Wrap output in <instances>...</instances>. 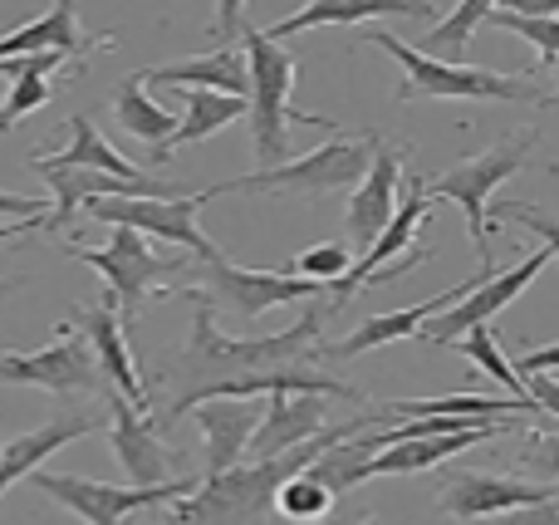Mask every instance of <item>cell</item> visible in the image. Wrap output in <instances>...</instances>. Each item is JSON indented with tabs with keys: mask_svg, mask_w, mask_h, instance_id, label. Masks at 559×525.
Wrapping results in <instances>:
<instances>
[{
	"mask_svg": "<svg viewBox=\"0 0 559 525\" xmlns=\"http://www.w3.org/2000/svg\"><path fill=\"white\" fill-rule=\"evenodd\" d=\"M521 383H525V398H531L535 408L559 418V379L555 373H531V379H521Z\"/></svg>",
	"mask_w": 559,
	"mask_h": 525,
	"instance_id": "40",
	"label": "cell"
},
{
	"mask_svg": "<svg viewBox=\"0 0 559 525\" xmlns=\"http://www.w3.org/2000/svg\"><path fill=\"white\" fill-rule=\"evenodd\" d=\"M0 295H10V285H0Z\"/></svg>",
	"mask_w": 559,
	"mask_h": 525,
	"instance_id": "46",
	"label": "cell"
},
{
	"mask_svg": "<svg viewBox=\"0 0 559 525\" xmlns=\"http://www.w3.org/2000/svg\"><path fill=\"white\" fill-rule=\"evenodd\" d=\"M108 442H114L118 467L133 477V487H167V481L182 477V452H173L163 438H157V422L147 418L143 408L123 403L118 393H108Z\"/></svg>",
	"mask_w": 559,
	"mask_h": 525,
	"instance_id": "14",
	"label": "cell"
},
{
	"mask_svg": "<svg viewBox=\"0 0 559 525\" xmlns=\"http://www.w3.org/2000/svg\"><path fill=\"white\" fill-rule=\"evenodd\" d=\"M525 428L521 418H491V422H472L466 432H442V438H407L397 442V448H383L373 452V477H417V472H432L442 467L447 457H456V452L476 448V442H491L501 438V432H515Z\"/></svg>",
	"mask_w": 559,
	"mask_h": 525,
	"instance_id": "20",
	"label": "cell"
},
{
	"mask_svg": "<svg viewBox=\"0 0 559 525\" xmlns=\"http://www.w3.org/2000/svg\"><path fill=\"white\" fill-rule=\"evenodd\" d=\"M45 49H59V55H69L74 64H84V55L94 49V35L79 29V10L69 5V0L55 10H45V15L29 20V25L0 35V64H5V59H20V55H45Z\"/></svg>",
	"mask_w": 559,
	"mask_h": 525,
	"instance_id": "27",
	"label": "cell"
},
{
	"mask_svg": "<svg viewBox=\"0 0 559 525\" xmlns=\"http://www.w3.org/2000/svg\"><path fill=\"white\" fill-rule=\"evenodd\" d=\"M373 147L378 138H344L334 133L329 143H319L314 153L295 157V163H280V167H255L246 177H231V182H216L206 187V202L226 192H275V196H305V202H324L334 192H354L358 177L368 172L373 163Z\"/></svg>",
	"mask_w": 559,
	"mask_h": 525,
	"instance_id": "4",
	"label": "cell"
},
{
	"mask_svg": "<svg viewBox=\"0 0 559 525\" xmlns=\"http://www.w3.org/2000/svg\"><path fill=\"white\" fill-rule=\"evenodd\" d=\"M348 265H354V255H348V246L338 241H324V246H309V251H299L295 261L285 265V275H299V281H314V285H338L348 275Z\"/></svg>",
	"mask_w": 559,
	"mask_h": 525,
	"instance_id": "34",
	"label": "cell"
},
{
	"mask_svg": "<svg viewBox=\"0 0 559 525\" xmlns=\"http://www.w3.org/2000/svg\"><path fill=\"white\" fill-rule=\"evenodd\" d=\"M486 275H496V271H476L472 281L452 285V290L432 295V300L413 305V310L368 314V320L358 324L354 334H344V339L324 344V363H344V359H358V354H378V349H388V344H403V339H413V334H423V330H427V320H437V314H442V310H452L456 300H466V295H472L476 285L486 281Z\"/></svg>",
	"mask_w": 559,
	"mask_h": 525,
	"instance_id": "17",
	"label": "cell"
},
{
	"mask_svg": "<svg viewBox=\"0 0 559 525\" xmlns=\"http://www.w3.org/2000/svg\"><path fill=\"white\" fill-rule=\"evenodd\" d=\"M432 216V196H427V187L413 177V187L403 192V202H397L393 222L383 226V236H378L373 246H368L364 255H358L354 265H348V275L338 285H329V300H334V310H344L348 300H354L358 290H373V285H388L397 281L403 271H417V265L432 261V251H407L413 246V236L423 231V222Z\"/></svg>",
	"mask_w": 559,
	"mask_h": 525,
	"instance_id": "8",
	"label": "cell"
},
{
	"mask_svg": "<svg viewBox=\"0 0 559 525\" xmlns=\"http://www.w3.org/2000/svg\"><path fill=\"white\" fill-rule=\"evenodd\" d=\"M324 422H329V398H319V393H265V413L255 422L246 452L255 462L285 457V452H295L314 432H324Z\"/></svg>",
	"mask_w": 559,
	"mask_h": 525,
	"instance_id": "19",
	"label": "cell"
},
{
	"mask_svg": "<svg viewBox=\"0 0 559 525\" xmlns=\"http://www.w3.org/2000/svg\"><path fill=\"white\" fill-rule=\"evenodd\" d=\"M271 506H275V516H285V521H314V516H324V511L334 506V497H329L314 477L299 472V477H289L285 487L275 491Z\"/></svg>",
	"mask_w": 559,
	"mask_h": 525,
	"instance_id": "35",
	"label": "cell"
},
{
	"mask_svg": "<svg viewBox=\"0 0 559 525\" xmlns=\"http://www.w3.org/2000/svg\"><path fill=\"white\" fill-rule=\"evenodd\" d=\"M417 20V15H432V5L427 0H358V5H334V0H319V5H305L295 10V15L275 20L271 29H265V39H285V35H305V29L314 25H378V20Z\"/></svg>",
	"mask_w": 559,
	"mask_h": 525,
	"instance_id": "26",
	"label": "cell"
},
{
	"mask_svg": "<svg viewBox=\"0 0 559 525\" xmlns=\"http://www.w3.org/2000/svg\"><path fill=\"white\" fill-rule=\"evenodd\" d=\"M555 104H559V88H550V94L535 98V108H555Z\"/></svg>",
	"mask_w": 559,
	"mask_h": 525,
	"instance_id": "45",
	"label": "cell"
},
{
	"mask_svg": "<svg viewBox=\"0 0 559 525\" xmlns=\"http://www.w3.org/2000/svg\"><path fill=\"white\" fill-rule=\"evenodd\" d=\"M143 84H167V88H206V94H226V98H246V59L236 49V39H222L206 55L177 59V64H157L147 74H138Z\"/></svg>",
	"mask_w": 559,
	"mask_h": 525,
	"instance_id": "23",
	"label": "cell"
},
{
	"mask_svg": "<svg viewBox=\"0 0 559 525\" xmlns=\"http://www.w3.org/2000/svg\"><path fill=\"white\" fill-rule=\"evenodd\" d=\"M373 418H378V408L368 413V418L334 422V428L314 432V438L299 442V448L285 452V457L251 462V467H231V472H222V477H197V487L187 491L182 501L167 506V521L173 525H246V521H255V511L271 506V497L285 487L289 477L309 472V462H314L319 452H329L334 442L364 432V422H373Z\"/></svg>",
	"mask_w": 559,
	"mask_h": 525,
	"instance_id": "3",
	"label": "cell"
},
{
	"mask_svg": "<svg viewBox=\"0 0 559 525\" xmlns=\"http://www.w3.org/2000/svg\"><path fill=\"white\" fill-rule=\"evenodd\" d=\"M368 39L403 64L397 104H413V98H501V104H535V98H540L535 74H496V69L442 64V59H427L423 49H413L403 35L378 29V25Z\"/></svg>",
	"mask_w": 559,
	"mask_h": 525,
	"instance_id": "6",
	"label": "cell"
},
{
	"mask_svg": "<svg viewBox=\"0 0 559 525\" xmlns=\"http://www.w3.org/2000/svg\"><path fill=\"white\" fill-rule=\"evenodd\" d=\"M187 418H197L206 438V472L202 477H222L251 448V432L261 422V398H212L202 408H192Z\"/></svg>",
	"mask_w": 559,
	"mask_h": 525,
	"instance_id": "21",
	"label": "cell"
},
{
	"mask_svg": "<svg viewBox=\"0 0 559 525\" xmlns=\"http://www.w3.org/2000/svg\"><path fill=\"white\" fill-rule=\"evenodd\" d=\"M550 265V251H531L521 265H511V271H496V275H486L481 285H476L466 300H456L452 305V314H437V320H427V330H423V339L427 344H456L462 334H472V330H481V324H491V314H501L506 305L515 300L521 290H531V281Z\"/></svg>",
	"mask_w": 559,
	"mask_h": 525,
	"instance_id": "16",
	"label": "cell"
},
{
	"mask_svg": "<svg viewBox=\"0 0 559 525\" xmlns=\"http://www.w3.org/2000/svg\"><path fill=\"white\" fill-rule=\"evenodd\" d=\"M521 462H525V472H535V481H545V487H559V428L535 432V438L525 442Z\"/></svg>",
	"mask_w": 559,
	"mask_h": 525,
	"instance_id": "38",
	"label": "cell"
},
{
	"mask_svg": "<svg viewBox=\"0 0 559 525\" xmlns=\"http://www.w3.org/2000/svg\"><path fill=\"white\" fill-rule=\"evenodd\" d=\"M45 226V216H25V222H0V241H15V236H29Z\"/></svg>",
	"mask_w": 559,
	"mask_h": 525,
	"instance_id": "43",
	"label": "cell"
},
{
	"mask_svg": "<svg viewBox=\"0 0 559 525\" xmlns=\"http://www.w3.org/2000/svg\"><path fill=\"white\" fill-rule=\"evenodd\" d=\"M182 300L197 305L192 314V339L182 349V379L187 393L173 398L167 408V422L187 418L192 408L212 398H265V393H319V398H348L358 403L364 393L344 379H329L319 373L324 363V344H319V314L324 310H305L299 324L280 334H265V339H231L212 324V305L192 290V285H173Z\"/></svg>",
	"mask_w": 559,
	"mask_h": 525,
	"instance_id": "1",
	"label": "cell"
},
{
	"mask_svg": "<svg viewBox=\"0 0 559 525\" xmlns=\"http://www.w3.org/2000/svg\"><path fill=\"white\" fill-rule=\"evenodd\" d=\"M216 39H236L246 59V114H251V147L261 157V167H280L289 157V123H314L338 133L334 118H319V114H295L289 108V88L299 79V59L289 55L285 45L265 39V29H255L246 20L241 5L226 0L216 10Z\"/></svg>",
	"mask_w": 559,
	"mask_h": 525,
	"instance_id": "2",
	"label": "cell"
},
{
	"mask_svg": "<svg viewBox=\"0 0 559 525\" xmlns=\"http://www.w3.org/2000/svg\"><path fill=\"white\" fill-rule=\"evenodd\" d=\"M202 206H206V196L197 192V196H108V202H88L84 212L104 226L138 231L143 241L157 236V241L182 246V251L202 265V261H216V255H222L212 246V236H202V226H197V212H202Z\"/></svg>",
	"mask_w": 559,
	"mask_h": 525,
	"instance_id": "10",
	"label": "cell"
},
{
	"mask_svg": "<svg viewBox=\"0 0 559 525\" xmlns=\"http://www.w3.org/2000/svg\"><path fill=\"white\" fill-rule=\"evenodd\" d=\"M0 216H15V222H25V216H49V206H45V196L0 192Z\"/></svg>",
	"mask_w": 559,
	"mask_h": 525,
	"instance_id": "42",
	"label": "cell"
},
{
	"mask_svg": "<svg viewBox=\"0 0 559 525\" xmlns=\"http://www.w3.org/2000/svg\"><path fill=\"white\" fill-rule=\"evenodd\" d=\"M397 202H403V153L378 143L373 163H368V172L358 177L354 196H348V212H344V236L358 255L383 236V226L393 222Z\"/></svg>",
	"mask_w": 559,
	"mask_h": 525,
	"instance_id": "18",
	"label": "cell"
},
{
	"mask_svg": "<svg viewBox=\"0 0 559 525\" xmlns=\"http://www.w3.org/2000/svg\"><path fill=\"white\" fill-rule=\"evenodd\" d=\"M182 104L187 114L177 118V133L167 143L163 157H173V147H192L216 138L222 128H231L236 118H246V98H226V94H206V88H182Z\"/></svg>",
	"mask_w": 559,
	"mask_h": 525,
	"instance_id": "29",
	"label": "cell"
},
{
	"mask_svg": "<svg viewBox=\"0 0 559 525\" xmlns=\"http://www.w3.org/2000/svg\"><path fill=\"white\" fill-rule=\"evenodd\" d=\"M486 15H491V5H481V0H462V5H452L423 35V55L442 59V64H466V39H472L476 25H486Z\"/></svg>",
	"mask_w": 559,
	"mask_h": 525,
	"instance_id": "31",
	"label": "cell"
},
{
	"mask_svg": "<svg viewBox=\"0 0 559 525\" xmlns=\"http://www.w3.org/2000/svg\"><path fill=\"white\" fill-rule=\"evenodd\" d=\"M378 418H540L531 398H506V393H442V398H393L378 408Z\"/></svg>",
	"mask_w": 559,
	"mask_h": 525,
	"instance_id": "25",
	"label": "cell"
},
{
	"mask_svg": "<svg viewBox=\"0 0 559 525\" xmlns=\"http://www.w3.org/2000/svg\"><path fill=\"white\" fill-rule=\"evenodd\" d=\"M491 216L496 222H521V226H531L535 236H545V251L559 261V222L550 212H540V206H525V202H501V206H491Z\"/></svg>",
	"mask_w": 559,
	"mask_h": 525,
	"instance_id": "37",
	"label": "cell"
},
{
	"mask_svg": "<svg viewBox=\"0 0 559 525\" xmlns=\"http://www.w3.org/2000/svg\"><path fill=\"white\" fill-rule=\"evenodd\" d=\"M29 487L55 497L64 511H74L84 525H118L133 511H153V506H173L187 491L197 487V477H177L167 487H108V481H88V477H64V472H29Z\"/></svg>",
	"mask_w": 559,
	"mask_h": 525,
	"instance_id": "11",
	"label": "cell"
},
{
	"mask_svg": "<svg viewBox=\"0 0 559 525\" xmlns=\"http://www.w3.org/2000/svg\"><path fill=\"white\" fill-rule=\"evenodd\" d=\"M114 118L118 128H123L128 138H138V143H147V163H167V143H173L177 133V114L173 108H163L153 94H147L143 79H123L114 94Z\"/></svg>",
	"mask_w": 559,
	"mask_h": 525,
	"instance_id": "28",
	"label": "cell"
},
{
	"mask_svg": "<svg viewBox=\"0 0 559 525\" xmlns=\"http://www.w3.org/2000/svg\"><path fill=\"white\" fill-rule=\"evenodd\" d=\"M491 525H559V491L545 506H531V511H511V516H496Z\"/></svg>",
	"mask_w": 559,
	"mask_h": 525,
	"instance_id": "41",
	"label": "cell"
},
{
	"mask_svg": "<svg viewBox=\"0 0 559 525\" xmlns=\"http://www.w3.org/2000/svg\"><path fill=\"white\" fill-rule=\"evenodd\" d=\"M511 369H515V379H531V373H555L559 369V344H540V349L511 354Z\"/></svg>",
	"mask_w": 559,
	"mask_h": 525,
	"instance_id": "39",
	"label": "cell"
},
{
	"mask_svg": "<svg viewBox=\"0 0 559 525\" xmlns=\"http://www.w3.org/2000/svg\"><path fill=\"white\" fill-rule=\"evenodd\" d=\"M452 349H462L466 359H472L476 369H481L486 379L496 383V389H506V398H525V383L515 379V369H511V354H501V339H496V330H491V324H481V330L462 334V339H456Z\"/></svg>",
	"mask_w": 559,
	"mask_h": 525,
	"instance_id": "32",
	"label": "cell"
},
{
	"mask_svg": "<svg viewBox=\"0 0 559 525\" xmlns=\"http://www.w3.org/2000/svg\"><path fill=\"white\" fill-rule=\"evenodd\" d=\"M535 143H540V128H515L511 138H501L496 147H486V153H476L472 163L462 167H447L437 182H423L427 196H442V202H456L466 212V236H472V251L481 255V271H491V196L496 187L506 182V177H515L521 167H531V153Z\"/></svg>",
	"mask_w": 559,
	"mask_h": 525,
	"instance_id": "5",
	"label": "cell"
},
{
	"mask_svg": "<svg viewBox=\"0 0 559 525\" xmlns=\"http://www.w3.org/2000/svg\"><path fill=\"white\" fill-rule=\"evenodd\" d=\"M187 275H197L192 290L202 295L206 305L236 314V320H261V314L280 310V305L329 295L324 285H314V281H299V275H285V271H246V265H231L226 255L187 265Z\"/></svg>",
	"mask_w": 559,
	"mask_h": 525,
	"instance_id": "9",
	"label": "cell"
},
{
	"mask_svg": "<svg viewBox=\"0 0 559 525\" xmlns=\"http://www.w3.org/2000/svg\"><path fill=\"white\" fill-rule=\"evenodd\" d=\"M305 477H314L319 487L329 491V497H348L354 487H364V481H373V448H368L364 432H354V438L334 442L329 452H319L314 462H309Z\"/></svg>",
	"mask_w": 559,
	"mask_h": 525,
	"instance_id": "30",
	"label": "cell"
},
{
	"mask_svg": "<svg viewBox=\"0 0 559 525\" xmlns=\"http://www.w3.org/2000/svg\"><path fill=\"white\" fill-rule=\"evenodd\" d=\"M486 25H501V29H511V35H521L525 45H535L540 69L559 64V15H515V10H506V5H491Z\"/></svg>",
	"mask_w": 559,
	"mask_h": 525,
	"instance_id": "33",
	"label": "cell"
},
{
	"mask_svg": "<svg viewBox=\"0 0 559 525\" xmlns=\"http://www.w3.org/2000/svg\"><path fill=\"white\" fill-rule=\"evenodd\" d=\"M45 157H49V163L88 167V172H104V177H118V182L147 187V192H157V196H187V192H177V187H167V182H157V177H147L138 163H128V157L118 153V147L108 143L104 133H98L88 114H74V118H69V147H64V153H45Z\"/></svg>",
	"mask_w": 559,
	"mask_h": 525,
	"instance_id": "24",
	"label": "cell"
},
{
	"mask_svg": "<svg viewBox=\"0 0 559 525\" xmlns=\"http://www.w3.org/2000/svg\"><path fill=\"white\" fill-rule=\"evenodd\" d=\"M559 487H545V481L531 477H496V472H456L442 487L437 506L456 521H496L511 516V511H531L545 506Z\"/></svg>",
	"mask_w": 559,
	"mask_h": 525,
	"instance_id": "15",
	"label": "cell"
},
{
	"mask_svg": "<svg viewBox=\"0 0 559 525\" xmlns=\"http://www.w3.org/2000/svg\"><path fill=\"white\" fill-rule=\"evenodd\" d=\"M49 79H39V74H20V79H10V94H5V104H0V133H10V128L20 123L25 114H35V108H45L49 104Z\"/></svg>",
	"mask_w": 559,
	"mask_h": 525,
	"instance_id": "36",
	"label": "cell"
},
{
	"mask_svg": "<svg viewBox=\"0 0 559 525\" xmlns=\"http://www.w3.org/2000/svg\"><path fill=\"white\" fill-rule=\"evenodd\" d=\"M69 324L84 334L88 354H94V363H98L104 389L147 413V383H143V373H138L133 344H128V324L118 320V305L108 300V295L98 305H74V320H69Z\"/></svg>",
	"mask_w": 559,
	"mask_h": 525,
	"instance_id": "13",
	"label": "cell"
},
{
	"mask_svg": "<svg viewBox=\"0 0 559 525\" xmlns=\"http://www.w3.org/2000/svg\"><path fill=\"white\" fill-rule=\"evenodd\" d=\"M0 383H29V389L59 393V398L104 393L98 363L74 324H59L55 344H45V349H5L0 354Z\"/></svg>",
	"mask_w": 559,
	"mask_h": 525,
	"instance_id": "12",
	"label": "cell"
},
{
	"mask_svg": "<svg viewBox=\"0 0 559 525\" xmlns=\"http://www.w3.org/2000/svg\"><path fill=\"white\" fill-rule=\"evenodd\" d=\"M104 413H64V418L45 422V428L35 432H20V438H10L5 448H0V497H5L15 481H29V472H39L49 457H55L59 448H69V442L88 438V432L104 428Z\"/></svg>",
	"mask_w": 559,
	"mask_h": 525,
	"instance_id": "22",
	"label": "cell"
},
{
	"mask_svg": "<svg viewBox=\"0 0 559 525\" xmlns=\"http://www.w3.org/2000/svg\"><path fill=\"white\" fill-rule=\"evenodd\" d=\"M305 525H378V521L358 516V511H338V516H314V521H305Z\"/></svg>",
	"mask_w": 559,
	"mask_h": 525,
	"instance_id": "44",
	"label": "cell"
},
{
	"mask_svg": "<svg viewBox=\"0 0 559 525\" xmlns=\"http://www.w3.org/2000/svg\"><path fill=\"white\" fill-rule=\"evenodd\" d=\"M69 255L84 261V265H94V271L104 275L108 300L118 305V320L123 324H133L138 310L147 305V295L167 290L173 275H187L182 255H157L143 236L123 231V226H114V231H108V246H98V251L94 246H69Z\"/></svg>",
	"mask_w": 559,
	"mask_h": 525,
	"instance_id": "7",
	"label": "cell"
}]
</instances>
